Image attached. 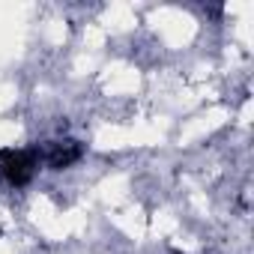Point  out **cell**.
I'll return each instance as SVG.
<instances>
[{
    "label": "cell",
    "mask_w": 254,
    "mask_h": 254,
    "mask_svg": "<svg viewBox=\"0 0 254 254\" xmlns=\"http://www.w3.org/2000/svg\"><path fill=\"white\" fill-rule=\"evenodd\" d=\"M36 165H39V162H36L33 153H9V156L3 159V174L9 177V183L21 186V183H27V180L33 177Z\"/></svg>",
    "instance_id": "6da1fadb"
}]
</instances>
